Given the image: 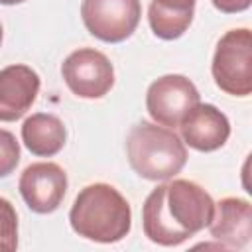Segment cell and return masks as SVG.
<instances>
[{"label": "cell", "instance_id": "1", "mask_svg": "<svg viewBox=\"0 0 252 252\" xmlns=\"http://www.w3.org/2000/svg\"><path fill=\"white\" fill-rule=\"evenodd\" d=\"M215 201L195 181L171 179L146 197L142 207L144 234L159 246H179L209 226Z\"/></svg>", "mask_w": 252, "mask_h": 252}, {"label": "cell", "instance_id": "2", "mask_svg": "<svg viewBox=\"0 0 252 252\" xmlns=\"http://www.w3.org/2000/svg\"><path fill=\"white\" fill-rule=\"evenodd\" d=\"M71 228L93 242L122 240L132 226V209L122 193L108 183H93L79 191L69 211Z\"/></svg>", "mask_w": 252, "mask_h": 252}, {"label": "cell", "instance_id": "3", "mask_svg": "<svg viewBox=\"0 0 252 252\" xmlns=\"http://www.w3.org/2000/svg\"><path fill=\"white\" fill-rule=\"evenodd\" d=\"M126 154L132 169L150 181L171 179L187 163L183 140L171 128L148 120L138 122L128 132Z\"/></svg>", "mask_w": 252, "mask_h": 252}, {"label": "cell", "instance_id": "4", "mask_svg": "<svg viewBox=\"0 0 252 252\" xmlns=\"http://www.w3.org/2000/svg\"><path fill=\"white\" fill-rule=\"evenodd\" d=\"M211 73L215 85L232 96L252 93V32L248 28L228 30L217 43Z\"/></svg>", "mask_w": 252, "mask_h": 252}, {"label": "cell", "instance_id": "5", "mask_svg": "<svg viewBox=\"0 0 252 252\" xmlns=\"http://www.w3.org/2000/svg\"><path fill=\"white\" fill-rule=\"evenodd\" d=\"M81 18L91 35L106 43L128 39L140 24V0H83Z\"/></svg>", "mask_w": 252, "mask_h": 252}, {"label": "cell", "instance_id": "6", "mask_svg": "<svg viewBox=\"0 0 252 252\" xmlns=\"http://www.w3.org/2000/svg\"><path fill=\"white\" fill-rule=\"evenodd\" d=\"M61 75L69 91L81 98H100L114 85L110 59L93 47H81L69 53L61 65Z\"/></svg>", "mask_w": 252, "mask_h": 252}, {"label": "cell", "instance_id": "7", "mask_svg": "<svg viewBox=\"0 0 252 252\" xmlns=\"http://www.w3.org/2000/svg\"><path fill=\"white\" fill-rule=\"evenodd\" d=\"M201 102L197 87L185 75H163L156 79L146 93V108L154 122L175 128L185 114Z\"/></svg>", "mask_w": 252, "mask_h": 252}, {"label": "cell", "instance_id": "8", "mask_svg": "<svg viewBox=\"0 0 252 252\" xmlns=\"http://www.w3.org/2000/svg\"><path fill=\"white\" fill-rule=\"evenodd\" d=\"M20 193L26 205L39 215H47L59 209L67 191V173L59 163L35 161L28 165L20 175Z\"/></svg>", "mask_w": 252, "mask_h": 252}, {"label": "cell", "instance_id": "9", "mask_svg": "<svg viewBox=\"0 0 252 252\" xmlns=\"http://www.w3.org/2000/svg\"><path fill=\"white\" fill-rule=\"evenodd\" d=\"M183 144L197 152H215L230 136V122L215 104L197 102L179 124Z\"/></svg>", "mask_w": 252, "mask_h": 252}, {"label": "cell", "instance_id": "10", "mask_svg": "<svg viewBox=\"0 0 252 252\" xmlns=\"http://www.w3.org/2000/svg\"><path fill=\"white\" fill-rule=\"evenodd\" d=\"M39 93V75L22 63L0 69V122L22 118Z\"/></svg>", "mask_w": 252, "mask_h": 252}, {"label": "cell", "instance_id": "11", "mask_svg": "<svg viewBox=\"0 0 252 252\" xmlns=\"http://www.w3.org/2000/svg\"><path fill=\"white\" fill-rule=\"evenodd\" d=\"M211 236L228 248H244L252 236V205L246 199L224 197L215 203V215L209 222Z\"/></svg>", "mask_w": 252, "mask_h": 252}, {"label": "cell", "instance_id": "12", "mask_svg": "<svg viewBox=\"0 0 252 252\" xmlns=\"http://www.w3.org/2000/svg\"><path fill=\"white\" fill-rule=\"evenodd\" d=\"M22 140L33 156L51 158L63 150L67 140V130L59 116L47 112H35L24 120Z\"/></svg>", "mask_w": 252, "mask_h": 252}, {"label": "cell", "instance_id": "13", "mask_svg": "<svg viewBox=\"0 0 252 252\" xmlns=\"http://www.w3.org/2000/svg\"><path fill=\"white\" fill-rule=\"evenodd\" d=\"M197 0H152L148 8V22L152 32L161 39L181 37L195 14Z\"/></svg>", "mask_w": 252, "mask_h": 252}, {"label": "cell", "instance_id": "14", "mask_svg": "<svg viewBox=\"0 0 252 252\" xmlns=\"http://www.w3.org/2000/svg\"><path fill=\"white\" fill-rule=\"evenodd\" d=\"M18 248V215L14 205L0 197V250L12 252Z\"/></svg>", "mask_w": 252, "mask_h": 252}, {"label": "cell", "instance_id": "15", "mask_svg": "<svg viewBox=\"0 0 252 252\" xmlns=\"http://www.w3.org/2000/svg\"><path fill=\"white\" fill-rule=\"evenodd\" d=\"M20 161V144L16 136L0 128V177L10 175Z\"/></svg>", "mask_w": 252, "mask_h": 252}, {"label": "cell", "instance_id": "16", "mask_svg": "<svg viewBox=\"0 0 252 252\" xmlns=\"http://www.w3.org/2000/svg\"><path fill=\"white\" fill-rule=\"evenodd\" d=\"M213 6L224 14H236V12H244L250 8L252 0H211Z\"/></svg>", "mask_w": 252, "mask_h": 252}, {"label": "cell", "instance_id": "17", "mask_svg": "<svg viewBox=\"0 0 252 252\" xmlns=\"http://www.w3.org/2000/svg\"><path fill=\"white\" fill-rule=\"evenodd\" d=\"M22 2H26V0H0V4H4V6H14V4H22Z\"/></svg>", "mask_w": 252, "mask_h": 252}, {"label": "cell", "instance_id": "18", "mask_svg": "<svg viewBox=\"0 0 252 252\" xmlns=\"http://www.w3.org/2000/svg\"><path fill=\"white\" fill-rule=\"evenodd\" d=\"M0 43H2V24H0Z\"/></svg>", "mask_w": 252, "mask_h": 252}]
</instances>
